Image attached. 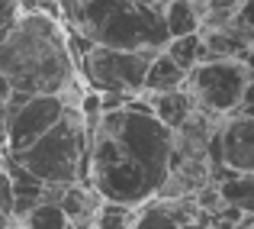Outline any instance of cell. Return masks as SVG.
Wrapping results in <instances>:
<instances>
[{
    "label": "cell",
    "instance_id": "obj_4",
    "mask_svg": "<svg viewBox=\"0 0 254 229\" xmlns=\"http://www.w3.org/2000/svg\"><path fill=\"white\" fill-rule=\"evenodd\" d=\"M84 152H87V123L74 104L52 123L29 149L16 152L13 158L23 168H29L42 184H71L77 181L84 168Z\"/></svg>",
    "mask_w": 254,
    "mask_h": 229
},
{
    "label": "cell",
    "instance_id": "obj_8",
    "mask_svg": "<svg viewBox=\"0 0 254 229\" xmlns=\"http://www.w3.org/2000/svg\"><path fill=\"white\" fill-rule=\"evenodd\" d=\"M219 155L229 168L254 174V116L245 113H229L222 126L216 129Z\"/></svg>",
    "mask_w": 254,
    "mask_h": 229
},
{
    "label": "cell",
    "instance_id": "obj_13",
    "mask_svg": "<svg viewBox=\"0 0 254 229\" xmlns=\"http://www.w3.org/2000/svg\"><path fill=\"white\" fill-rule=\"evenodd\" d=\"M164 52H168L174 62H177L180 68H187V71H190L196 62H206V58H209V52H206L199 32H187V36L168 39V42H164Z\"/></svg>",
    "mask_w": 254,
    "mask_h": 229
},
{
    "label": "cell",
    "instance_id": "obj_6",
    "mask_svg": "<svg viewBox=\"0 0 254 229\" xmlns=\"http://www.w3.org/2000/svg\"><path fill=\"white\" fill-rule=\"evenodd\" d=\"M251 81L242 58H206L187 71V94L193 97L196 110L212 116H229L242 104L245 84Z\"/></svg>",
    "mask_w": 254,
    "mask_h": 229
},
{
    "label": "cell",
    "instance_id": "obj_2",
    "mask_svg": "<svg viewBox=\"0 0 254 229\" xmlns=\"http://www.w3.org/2000/svg\"><path fill=\"white\" fill-rule=\"evenodd\" d=\"M0 75L10 91L64 94L77 84V55L62 16L23 6L0 36Z\"/></svg>",
    "mask_w": 254,
    "mask_h": 229
},
{
    "label": "cell",
    "instance_id": "obj_5",
    "mask_svg": "<svg viewBox=\"0 0 254 229\" xmlns=\"http://www.w3.org/2000/svg\"><path fill=\"white\" fill-rule=\"evenodd\" d=\"M158 49H116V45H87L81 52V75L90 84V91L123 94L135 97L142 94L145 71Z\"/></svg>",
    "mask_w": 254,
    "mask_h": 229
},
{
    "label": "cell",
    "instance_id": "obj_18",
    "mask_svg": "<svg viewBox=\"0 0 254 229\" xmlns=\"http://www.w3.org/2000/svg\"><path fill=\"white\" fill-rule=\"evenodd\" d=\"M180 229H216V226H212V223H209V217L203 213V217H193V220H187V223L180 226Z\"/></svg>",
    "mask_w": 254,
    "mask_h": 229
},
{
    "label": "cell",
    "instance_id": "obj_17",
    "mask_svg": "<svg viewBox=\"0 0 254 229\" xmlns=\"http://www.w3.org/2000/svg\"><path fill=\"white\" fill-rule=\"evenodd\" d=\"M19 10H23V0H0V26H6Z\"/></svg>",
    "mask_w": 254,
    "mask_h": 229
},
{
    "label": "cell",
    "instance_id": "obj_10",
    "mask_svg": "<svg viewBox=\"0 0 254 229\" xmlns=\"http://www.w3.org/2000/svg\"><path fill=\"white\" fill-rule=\"evenodd\" d=\"M187 81V68H180L177 62L168 55L164 49H158L148 62V71H145V84L142 94H155V91H174V87H184Z\"/></svg>",
    "mask_w": 254,
    "mask_h": 229
},
{
    "label": "cell",
    "instance_id": "obj_20",
    "mask_svg": "<svg viewBox=\"0 0 254 229\" xmlns=\"http://www.w3.org/2000/svg\"><path fill=\"white\" fill-rule=\"evenodd\" d=\"M6 223H13V220H10V217H3V213H0V229H3Z\"/></svg>",
    "mask_w": 254,
    "mask_h": 229
},
{
    "label": "cell",
    "instance_id": "obj_16",
    "mask_svg": "<svg viewBox=\"0 0 254 229\" xmlns=\"http://www.w3.org/2000/svg\"><path fill=\"white\" fill-rule=\"evenodd\" d=\"M235 19L245 26V29H251V32H254V0H242V6H238Z\"/></svg>",
    "mask_w": 254,
    "mask_h": 229
},
{
    "label": "cell",
    "instance_id": "obj_19",
    "mask_svg": "<svg viewBox=\"0 0 254 229\" xmlns=\"http://www.w3.org/2000/svg\"><path fill=\"white\" fill-rule=\"evenodd\" d=\"M242 62H245V68H248V75L254 78V45H251V49L242 55Z\"/></svg>",
    "mask_w": 254,
    "mask_h": 229
},
{
    "label": "cell",
    "instance_id": "obj_12",
    "mask_svg": "<svg viewBox=\"0 0 254 229\" xmlns=\"http://www.w3.org/2000/svg\"><path fill=\"white\" fill-rule=\"evenodd\" d=\"M164 26H168V39L187 36V32H199V6L193 0H168V6H164Z\"/></svg>",
    "mask_w": 254,
    "mask_h": 229
},
{
    "label": "cell",
    "instance_id": "obj_22",
    "mask_svg": "<svg viewBox=\"0 0 254 229\" xmlns=\"http://www.w3.org/2000/svg\"><path fill=\"white\" fill-rule=\"evenodd\" d=\"M19 229H29V226H23V223H19Z\"/></svg>",
    "mask_w": 254,
    "mask_h": 229
},
{
    "label": "cell",
    "instance_id": "obj_9",
    "mask_svg": "<svg viewBox=\"0 0 254 229\" xmlns=\"http://www.w3.org/2000/svg\"><path fill=\"white\" fill-rule=\"evenodd\" d=\"M145 100H148V110L155 119H161L168 129H177L180 123H184L187 116H190L193 110H196V104H193V97L187 94V87H174V91H155V94H142Z\"/></svg>",
    "mask_w": 254,
    "mask_h": 229
},
{
    "label": "cell",
    "instance_id": "obj_1",
    "mask_svg": "<svg viewBox=\"0 0 254 229\" xmlns=\"http://www.w3.org/2000/svg\"><path fill=\"white\" fill-rule=\"evenodd\" d=\"M174 129L155 119L148 110L119 107L103 110L87 129L84 168L100 200L138 207L155 197L171 171Z\"/></svg>",
    "mask_w": 254,
    "mask_h": 229
},
{
    "label": "cell",
    "instance_id": "obj_15",
    "mask_svg": "<svg viewBox=\"0 0 254 229\" xmlns=\"http://www.w3.org/2000/svg\"><path fill=\"white\" fill-rule=\"evenodd\" d=\"M0 213H3V217L13 213V181L3 168H0Z\"/></svg>",
    "mask_w": 254,
    "mask_h": 229
},
{
    "label": "cell",
    "instance_id": "obj_21",
    "mask_svg": "<svg viewBox=\"0 0 254 229\" xmlns=\"http://www.w3.org/2000/svg\"><path fill=\"white\" fill-rule=\"evenodd\" d=\"M3 229H19V223H6V226H3Z\"/></svg>",
    "mask_w": 254,
    "mask_h": 229
},
{
    "label": "cell",
    "instance_id": "obj_14",
    "mask_svg": "<svg viewBox=\"0 0 254 229\" xmlns=\"http://www.w3.org/2000/svg\"><path fill=\"white\" fill-rule=\"evenodd\" d=\"M19 223L29 226V229H71L68 213H64L55 200H39V204L32 207Z\"/></svg>",
    "mask_w": 254,
    "mask_h": 229
},
{
    "label": "cell",
    "instance_id": "obj_3",
    "mask_svg": "<svg viewBox=\"0 0 254 229\" xmlns=\"http://www.w3.org/2000/svg\"><path fill=\"white\" fill-rule=\"evenodd\" d=\"M168 0H58V13L74 36L90 45L164 49Z\"/></svg>",
    "mask_w": 254,
    "mask_h": 229
},
{
    "label": "cell",
    "instance_id": "obj_7",
    "mask_svg": "<svg viewBox=\"0 0 254 229\" xmlns=\"http://www.w3.org/2000/svg\"><path fill=\"white\" fill-rule=\"evenodd\" d=\"M68 104H74V100H68L64 94H32L26 104L10 110L6 113V149L3 152L16 155L29 149L52 123H58V116L68 110Z\"/></svg>",
    "mask_w": 254,
    "mask_h": 229
},
{
    "label": "cell",
    "instance_id": "obj_11",
    "mask_svg": "<svg viewBox=\"0 0 254 229\" xmlns=\"http://www.w3.org/2000/svg\"><path fill=\"white\" fill-rule=\"evenodd\" d=\"M216 187H219L222 204L235 207L242 213H254V174L251 171H238L225 181H216Z\"/></svg>",
    "mask_w": 254,
    "mask_h": 229
}]
</instances>
